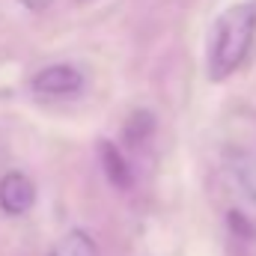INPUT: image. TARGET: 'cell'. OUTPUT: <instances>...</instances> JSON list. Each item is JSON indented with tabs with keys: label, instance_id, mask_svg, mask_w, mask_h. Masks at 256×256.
<instances>
[{
	"label": "cell",
	"instance_id": "obj_1",
	"mask_svg": "<svg viewBox=\"0 0 256 256\" xmlns=\"http://www.w3.org/2000/svg\"><path fill=\"white\" fill-rule=\"evenodd\" d=\"M256 42V0H242L226 6L208 36V54H206V72L208 80L220 84L226 80L238 66L248 60Z\"/></svg>",
	"mask_w": 256,
	"mask_h": 256
},
{
	"label": "cell",
	"instance_id": "obj_2",
	"mask_svg": "<svg viewBox=\"0 0 256 256\" xmlns=\"http://www.w3.org/2000/svg\"><path fill=\"white\" fill-rule=\"evenodd\" d=\"M30 86H33V92H39V96L63 98V96H74V92L84 90V74H80L74 66L57 63V66L42 68L39 74H33Z\"/></svg>",
	"mask_w": 256,
	"mask_h": 256
},
{
	"label": "cell",
	"instance_id": "obj_3",
	"mask_svg": "<svg viewBox=\"0 0 256 256\" xmlns=\"http://www.w3.org/2000/svg\"><path fill=\"white\" fill-rule=\"evenodd\" d=\"M36 202V185L30 182V176H24L21 170H9L0 176V208L12 218L27 214Z\"/></svg>",
	"mask_w": 256,
	"mask_h": 256
},
{
	"label": "cell",
	"instance_id": "obj_4",
	"mask_svg": "<svg viewBox=\"0 0 256 256\" xmlns=\"http://www.w3.org/2000/svg\"><path fill=\"white\" fill-rule=\"evenodd\" d=\"M98 161H102V170H104V176H108V182L114 188H131L134 176H131V167H128L126 155L116 149V143L98 140Z\"/></svg>",
	"mask_w": 256,
	"mask_h": 256
},
{
	"label": "cell",
	"instance_id": "obj_5",
	"mask_svg": "<svg viewBox=\"0 0 256 256\" xmlns=\"http://www.w3.org/2000/svg\"><path fill=\"white\" fill-rule=\"evenodd\" d=\"M155 131V116L146 110V108H137L131 110V116L126 120V128H122V137L131 149H137L140 143H146V137Z\"/></svg>",
	"mask_w": 256,
	"mask_h": 256
},
{
	"label": "cell",
	"instance_id": "obj_6",
	"mask_svg": "<svg viewBox=\"0 0 256 256\" xmlns=\"http://www.w3.org/2000/svg\"><path fill=\"white\" fill-rule=\"evenodd\" d=\"M48 256H98V250H96V242L84 230H72L51 248Z\"/></svg>",
	"mask_w": 256,
	"mask_h": 256
},
{
	"label": "cell",
	"instance_id": "obj_7",
	"mask_svg": "<svg viewBox=\"0 0 256 256\" xmlns=\"http://www.w3.org/2000/svg\"><path fill=\"white\" fill-rule=\"evenodd\" d=\"M232 173H236V179H238L242 191L250 196V202H256V167L250 164V161L238 158V161L232 164Z\"/></svg>",
	"mask_w": 256,
	"mask_h": 256
},
{
	"label": "cell",
	"instance_id": "obj_8",
	"mask_svg": "<svg viewBox=\"0 0 256 256\" xmlns=\"http://www.w3.org/2000/svg\"><path fill=\"white\" fill-rule=\"evenodd\" d=\"M21 6H27V9H33V12H42V9H48L54 0H18Z\"/></svg>",
	"mask_w": 256,
	"mask_h": 256
}]
</instances>
